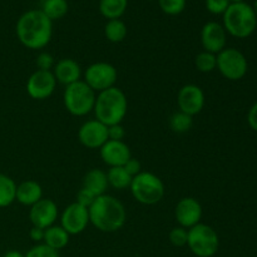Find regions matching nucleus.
<instances>
[{"instance_id": "obj_19", "label": "nucleus", "mask_w": 257, "mask_h": 257, "mask_svg": "<svg viewBox=\"0 0 257 257\" xmlns=\"http://www.w3.org/2000/svg\"><path fill=\"white\" fill-rule=\"evenodd\" d=\"M43 198V188L37 181L27 180L17 186L15 201L24 206H30L40 201Z\"/></svg>"}, {"instance_id": "obj_25", "label": "nucleus", "mask_w": 257, "mask_h": 257, "mask_svg": "<svg viewBox=\"0 0 257 257\" xmlns=\"http://www.w3.org/2000/svg\"><path fill=\"white\" fill-rule=\"evenodd\" d=\"M127 25L120 19L108 20L104 27V35L110 43H120L127 37Z\"/></svg>"}, {"instance_id": "obj_6", "label": "nucleus", "mask_w": 257, "mask_h": 257, "mask_svg": "<svg viewBox=\"0 0 257 257\" xmlns=\"http://www.w3.org/2000/svg\"><path fill=\"white\" fill-rule=\"evenodd\" d=\"M130 190L137 202L152 206L160 202L165 196V183L152 172H141L132 178Z\"/></svg>"}, {"instance_id": "obj_18", "label": "nucleus", "mask_w": 257, "mask_h": 257, "mask_svg": "<svg viewBox=\"0 0 257 257\" xmlns=\"http://www.w3.org/2000/svg\"><path fill=\"white\" fill-rule=\"evenodd\" d=\"M53 74H54L55 79H57V83L64 84L67 87V85L73 84V83L80 80L82 68L74 59L63 58V59L58 60L55 63L54 68H53Z\"/></svg>"}, {"instance_id": "obj_2", "label": "nucleus", "mask_w": 257, "mask_h": 257, "mask_svg": "<svg viewBox=\"0 0 257 257\" xmlns=\"http://www.w3.org/2000/svg\"><path fill=\"white\" fill-rule=\"evenodd\" d=\"M89 222L102 232L112 233L124 226L127 212L118 198L110 195L98 196L89 208Z\"/></svg>"}, {"instance_id": "obj_24", "label": "nucleus", "mask_w": 257, "mask_h": 257, "mask_svg": "<svg viewBox=\"0 0 257 257\" xmlns=\"http://www.w3.org/2000/svg\"><path fill=\"white\" fill-rule=\"evenodd\" d=\"M17 186L12 177L0 173V208L8 207L14 202Z\"/></svg>"}, {"instance_id": "obj_27", "label": "nucleus", "mask_w": 257, "mask_h": 257, "mask_svg": "<svg viewBox=\"0 0 257 257\" xmlns=\"http://www.w3.org/2000/svg\"><path fill=\"white\" fill-rule=\"evenodd\" d=\"M193 125V117L188 115L186 113L178 112L173 113L170 118V127L175 133H186L192 128Z\"/></svg>"}, {"instance_id": "obj_37", "label": "nucleus", "mask_w": 257, "mask_h": 257, "mask_svg": "<svg viewBox=\"0 0 257 257\" xmlns=\"http://www.w3.org/2000/svg\"><path fill=\"white\" fill-rule=\"evenodd\" d=\"M247 122L248 125L257 132V102L251 107V109L248 110Z\"/></svg>"}, {"instance_id": "obj_32", "label": "nucleus", "mask_w": 257, "mask_h": 257, "mask_svg": "<svg viewBox=\"0 0 257 257\" xmlns=\"http://www.w3.org/2000/svg\"><path fill=\"white\" fill-rule=\"evenodd\" d=\"M35 64H37L38 70H48V72H52V69L55 65L54 57L50 53L43 52L37 57Z\"/></svg>"}, {"instance_id": "obj_8", "label": "nucleus", "mask_w": 257, "mask_h": 257, "mask_svg": "<svg viewBox=\"0 0 257 257\" xmlns=\"http://www.w3.org/2000/svg\"><path fill=\"white\" fill-rule=\"evenodd\" d=\"M218 72L228 80H240L246 75L248 69L246 57L235 48H225L217 54Z\"/></svg>"}, {"instance_id": "obj_5", "label": "nucleus", "mask_w": 257, "mask_h": 257, "mask_svg": "<svg viewBox=\"0 0 257 257\" xmlns=\"http://www.w3.org/2000/svg\"><path fill=\"white\" fill-rule=\"evenodd\" d=\"M95 98L97 94L94 90L82 79L67 85L63 93L65 109L75 117H84L92 112L94 109Z\"/></svg>"}, {"instance_id": "obj_33", "label": "nucleus", "mask_w": 257, "mask_h": 257, "mask_svg": "<svg viewBox=\"0 0 257 257\" xmlns=\"http://www.w3.org/2000/svg\"><path fill=\"white\" fill-rule=\"evenodd\" d=\"M231 3L228 0H206V8L210 13L215 15L223 14L230 7Z\"/></svg>"}, {"instance_id": "obj_39", "label": "nucleus", "mask_w": 257, "mask_h": 257, "mask_svg": "<svg viewBox=\"0 0 257 257\" xmlns=\"http://www.w3.org/2000/svg\"><path fill=\"white\" fill-rule=\"evenodd\" d=\"M3 257H25V255H23V253L18 250H10Z\"/></svg>"}, {"instance_id": "obj_22", "label": "nucleus", "mask_w": 257, "mask_h": 257, "mask_svg": "<svg viewBox=\"0 0 257 257\" xmlns=\"http://www.w3.org/2000/svg\"><path fill=\"white\" fill-rule=\"evenodd\" d=\"M128 7V0H100L99 12L105 19H120Z\"/></svg>"}, {"instance_id": "obj_40", "label": "nucleus", "mask_w": 257, "mask_h": 257, "mask_svg": "<svg viewBox=\"0 0 257 257\" xmlns=\"http://www.w3.org/2000/svg\"><path fill=\"white\" fill-rule=\"evenodd\" d=\"M253 12H255V14H256V17H257V0L255 2V4H253Z\"/></svg>"}, {"instance_id": "obj_35", "label": "nucleus", "mask_w": 257, "mask_h": 257, "mask_svg": "<svg viewBox=\"0 0 257 257\" xmlns=\"http://www.w3.org/2000/svg\"><path fill=\"white\" fill-rule=\"evenodd\" d=\"M125 137L124 127L120 124H113L108 127V140L110 141H123Z\"/></svg>"}, {"instance_id": "obj_31", "label": "nucleus", "mask_w": 257, "mask_h": 257, "mask_svg": "<svg viewBox=\"0 0 257 257\" xmlns=\"http://www.w3.org/2000/svg\"><path fill=\"white\" fill-rule=\"evenodd\" d=\"M25 257H59V253L45 243H38L25 253Z\"/></svg>"}, {"instance_id": "obj_28", "label": "nucleus", "mask_w": 257, "mask_h": 257, "mask_svg": "<svg viewBox=\"0 0 257 257\" xmlns=\"http://www.w3.org/2000/svg\"><path fill=\"white\" fill-rule=\"evenodd\" d=\"M196 69L201 73H211L217 67V55L210 52H201L195 58Z\"/></svg>"}, {"instance_id": "obj_11", "label": "nucleus", "mask_w": 257, "mask_h": 257, "mask_svg": "<svg viewBox=\"0 0 257 257\" xmlns=\"http://www.w3.org/2000/svg\"><path fill=\"white\" fill-rule=\"evenodd\" d=\"M57 87L53 72L48 70H35L27 82V93L30 98L37 100H44L54 93Z\"/></svg>"}, {"instance_id": "obj_10", "label": "nucleus", "mask_w": 257, "mask_h": 257, "mask_svg": "<svg viewBox=\"0 0 257 257\" xmlns=\"http://www.w3.org/2000/svg\"><path fill=\"white\" fill-rule=\"evenodd\" d=\"M89 212L88 208L78 202L70 203L64 208L60 215V226L72 235H79L89 225Z\"/></svg>"}, {"instance_id": "obj_16", "label": "nucleus", "mask_w": 257, "mask_h": 257, "mask_svg": "<svg viewBox=\"0 0 257 257\" xmlns=\"http://www.w3.org/2000/svg\"><path fill=\"white\" fill-rule=\"evenodd\" d=\"M226 33L223 25L217 22H208L201 30V43L205 52H210L217 55L226 48Z\"/></svg>"}, {"instance_id": "obj_41", "label": "nucleus", "mask_w": 257, "mask_h": 257, "mask_svg": "<svg viewBox=\"0 0 257 257\" xmlns=\"http://www.w3.org/2000/svg\"><path fill=\"white\" fill-rule=\"evenodd\" d=\"M228 2L232 4V3H241V2H243V0H228Z\"/></svg>"}, {"instance_id": "obj_1", "label": "nucleus", "mask_w": 257, "mask_h": 257, "mask_svg": "<svg viewBox=\"0 0 257 257\" xmlns=\"http://www.w3.org/2000/svg\"><path fill=\"white\" fill-rule=\"evenodd\" d=\"M53 22L42 10H29L18 19L17 37L25 48L43 49L52 40Z\"/></svg>"}, {"instance_id": "obj_26", "label": "nucleus", "mask_w": 257, "mask_h": 257, "mask_svg": "<svg viewBox=\"0 0 257 257\" xmlns=\"http://www.w3.org/2000/svg\"><path fill=\"white\" fill-rule=\"evenodd\" d=\"M40 10L53 22V20H59L65 17L69 10V5L67 0H45Z\"/></svg>"}, {"instance_id": "obj_12", "label": "nucleus", "mask_w": 257, "mask_h": 257, "mask_svg": "<svg viewBox=\"0 0 257 257\" xmlns=\"http://www.w3.org/2000/svg\"><path fill=\"white\" fill-rule=\"evenodd\" d=\"M78 140L89 150H98L108 141V125L98 119H90L83 123L78 131Z\"/></svg>"}, {"instance_id": "obj_21", "label": "nucleus", "mask_w": 257, "mask_h": 257, "mask_svg": "<svg viewBox=\"0 0 257 257\" xmlns=\"http://www.w3.org/2000/svg\"><path fill=\"white\" fill-rule=\"evenodd\" d=\"M69 238L70 235L62 226L53 225L44 230V240H43V243L49 246L53 250L59 251L69 243Z\"/></svg>"}, {"instance_id": "obj_9", "label": "nucleus", "mask_w": 257, "mask_h": 257, "mask_svg": "<svg viewBox=\"0 0 257 257\" xmlns=\"http://www.w3.org/2000/svg\"><path fill=\"white\" fill-rule=\"evenodd\" d=\"M118 72L115 67L107 62H97L90 64L84 72V82L94 90L100 93L109 88L115 87Z\"/></svg>"}, {"instance_id": "obj_42", "label": "nucleus", "mask_w": 257, "mask_h": 257, "mask_svg": "<svg viewBox=\"0 0 257 257\" xmlns=\"http://www.w3.org/2000/svg\"><path fill=\"white\" fill-rule=\"evenodd\" d=\"M150 2H152V0H150Z\"/></svg>"}, {"instance_id": "obj_36", "label": "nucleus", "mask_w": 257, "mask_h": 257, "mask_svg": "<svg viewBox=\"0 0 257 257\" xmlns=\"http://www.w3.org/2000/svg\"><path fill=\"white\" fill-rule=\"evenodd\" d=\"M123 167H124V170L127 171L132 177H135V176H137L138 173L142 172V166H141V162L138 160H136V158H130L128 162L125 163Z\"/></svg>"}, {"instance_id": "obj_4", "label": "nucleus", "mask_w": 257, "mask_h": 257, "mask_svg": "<svg viewBox=\"0 0 257 257\" xmlns=\"http://www.w3.org/2000/svg\"><path fill=\"white\" fill-rule=\"evenodd\" d=\"M257 17L247 3H232L223 13V28L235 38H247L255 32Z\"/></svg>"}, {"instance_id": "obj_29", "label": "nucleus", "mask_w": 257, "mask_h": 257, "mask_svg": "<svg viewBox=\"0 0 257 257\" xmlns=\"http://www.w3.org/2000/svg\"><path fill=\"white\" fill-rule=\"evenodd\" d=\"M161 9L168 15H178L185 10L186 0H158Z\"/></svg>"}, {"instance_id": "obj_15", "label": "nucleus", "mask_w": 257, "mask_h": 257, "mask_svg": "<svg viewBox=\"0 0 257 257\" xmlns=\"http://www.w3.org/2000/svg\"><path fill=\"white\" fill-rule=\"evenodd\" d=\"M58 206L57 203L49 198H42L35 205L30 207L29 218L30 222L35 227L45 230L55 223L58 220Z\"/></svg>"}, {"instance_id": "obj_20", "label": "nucleus", "mask_w": 257, "mask_h": 257, "mask_svg": "<svg viewBox=\"0 0 257 257\" xmlns=\"http://www.w3.org/2000/svg\"><path fill=\"white\" fill-rule=\"evenodd\" d=\"M108 178L107 172L99 168H93L83 178V188L90 191L94 196L105 195V191L108 188Z\"/></svg>"}, {"instance_id": "obj_7", "label": "nucleus", "mask_w": 257, "mask_h": 257, "mask_svg": "<svg viewBox=\"0 0 257 257\" xmlns=\"http://www.w3.org/2000/svg\"><path fill=\"white\" fill-rule=\"evenodd\" d=\"M187 246L197 257H212L220 247V238L216 230L206 223H197L188 230Z\"/></svg>"}, {"instance_id": "obj_13", "label": "nucleus", "mask_w": 257, "mask_h": 257, "mask_svg": "<svg viewBox=\"0 0 257 257\" xmlns=\"http://www.w3.org/2000/svg\"><path fill=\"white\" fill-rule=\"evenodd\" d=\"M205 100V93L202 88L196 84L183 85L177 95V104L181 112L192 117L202 112Z\"/></svg>"}, {"instance_id": "obj_17", "label": "nucleus", "mask_w": 257, "mask_h": 257, "mask_svg": "<svg viewBox=\"0 0 257 257\" xmlns=\"http://www.w3.org/2000/svg\"><path fill=\"white\" fill-rule=\"evenodd\" d=\"M100 157L103 162L109 167H120L132 158L131 150L128 145L123 141H110L108 140L100 147Z\"/></svg>"}, {"instance_id": "obj_30", "label": "nucleus", "mask_w": 257, "mask_h": 257, "mask_svg": "<svg viewBox=\"0 0 257 257\" xmlns=\"http://www.w3.org/2000/svg\"><path fill=\"white\" fill-rule=\"evenodd\" d=\"M168 238H170V242L172 243L176 247H183V246H187V240H188V230L185 227H177L172 228L168 233Z\"/></svg>"}, {"instance_id": "obj_38", "label": "nucleus", "mask_w": 257, "mask_h": 257, "mask_svg": "<svg viewBox=\"0 0 257 257\" xmlns=\"http://www.w3.org/2000/svg\"><path fill=\"white\" fill-rule=\"evenodd\" d=\"M29 236H30V238L34 241V242L40 243V242H43V240H44V230H43V228L33 226L29 231Z\"/></svg>"}, {"instance_id": "obj_23", "label": "nucleus", "mask_w": 257, "mask_h": 257, "mask_svg": "<svg viewBox=\"0 0 257 257\" xmlns=\"http://www.w3.org/2000/svg\"><path fill=\"white\" fill-rule=\"evenodd\" d=\"M108 185L114 190H127L130 188L131 182H132V176L124 170L123 166L120 167H109L107 172Z\"/></svg>"}, {"instance_id": "obj_14", "label": "nucleus", "mask_w": 257, "mask_h": 257, "mask_svg": "<svg viewBox=\"0 0 257 257\" xmlns=\"http://www.w3.org/2000/svg\"><path fill=\"white\" fill-rule=\"evenodd\" d=\"M202 213V206L198 202V200L193 197L181 198L175 208V217L178 226L187 230L201 222Z\"/></svg>"}, {"instance_id": "obj_3", "label": "nucleus", "mask_w": 257, "mask_h": 257, "mask_svg": "<svg viewBox=\"0 0 257 257\" xmlns=\"http://www.w3.org/2000/svg\"><path fill=\"white\" fill-rule=\"evenodd\" d=\"M128 110V100L124 92L117 87L98 93L95 98L94 112L95 119L105 125L120 124Z\"/></svg>"}, {"instance_id": "obj_34", "label": "nucleus", "mask_w": 257, "mask_h": 257, "mask_svg": "<svg viewBox=\"0 0 257 257\" xmlns=\"http://www.w3.org/2000/svg\"><path fill=\"white\" fill-rule=\"evenodd\" d=\"M95 198H97V196H94L90 191L85 190V188L82 187L77 195V202L79 203V205L84 206V207L89 208L90 206H92V203L94 202Z\"/></svg>"}]
</instances>
